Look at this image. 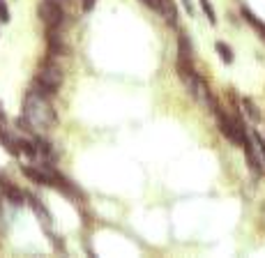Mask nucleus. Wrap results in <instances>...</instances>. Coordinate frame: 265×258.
Segmentation results:
<instances>
[{
	"label": "nucleus",
	"mask_w": 265,
	"mask_h": 258,
	"mask_svg": "<svg viewBox=\"0 0 265 258\" xmlns=\"http://www.w3.org/2000/svg\"><path fill=\"white\" fill-rule=\"evenodd\" d=\"M185 81V85H187V90H189V94L194 97L196 102H198L201 106H210L212 104V92H210V88H208V83H205V79L198 74V72H194V74H189L187 79H182Z\"/></svg>",
	"instance_id": "20e7f679"
},
{
	"label": "nucleus",
	"mask_w": 265,
	"mask_h": 258,
	"mask_svg": "<svg viewBox=\"0 0 265 258\" xmlns=\"http://www.w3.org/2000/svg\"><path fill=\"white\" fill-rule=\"evenodd\" d=\"M53 3H58V5H62V3H65V0H53Z\"/></svg>",
	"instance_id": "a211bd4d"
},
{
	"label": "nucleus",
	"mask_w": 265,
	"mask_h": 258,
	"mask_svg": "<svg viewBox=\"0 0 265 258\" xmlns=\"http://www.w3.org/2000/svg\"><path fill=\"white\" fill-rule=\"evenodd\" d=\"M0 143L5 145V150H7V152L19 154V150H16V139H12V136L7 134L5 129H3V124H0Z\"/></svg>",
	"instance_id": "9b49d317"
},
{
	"label": "nucleus",
	"mask_w": 265,
	"mask_h": 258,
	"mask_svg": "<svg viewBox=\"0 0 265 258\" xmlns=\"http://www.w3.org/2000/svg\"><path fill=\"white\" fill-rule=\"evenodd\" d=\"M242 148H245V157H247L249 169L254 171L256 175H260L265 171V141H263V136H260L256 129H247Z\"/></svg>",
	"instance_id": "f03ea898"
},
{
	"label": "nucleus",
	"mask_w": 265,
	"mask_h": 258,
	"mask_svg": "<svg viewBox=\"0 0 265 258\" xmlns=\"http://www.w3.org/2000/svg\"><path fill=\"white\" fill-rule=\"evenodd\" d=\"M263 141H265V139H263Z\"/></svg>",
	"instance_id": "6ab92c4d"
},
{
	"label": "nucleus",
	"mask_w": 265,
	"mask_h": 258,
	"mask_svg": "<svg viewBox=\"0 0 265 258\" xmlns=\"http://www.w3.org/2000/svg\"><path fill=\"white\" fill-rule=\"evenodd\" d=\"M182 5H185L187 14H194V5H191V0H182Z\"/></svg>",
	"instance_id": "dca6fc26"
},
{
	"label": "nucleus",
	"mask_w": 265,
	"mask_h": 258,
	"mask_svg": "<svg viewBox=\"0 0 265 258\" xmlns=\"http://www.w3.org/2000/svg\"><path fill=\"white\" fill-rule=\"evenodd\" d=\"M242 109H245L247 118H249L251 122H260V111H258V106L254 104V100L245 97V100H242Z\"/></svg>",
	"instance_id": "9d476101"
},
{
	"label": "nucleus",
	"mask_w": 265,
	"mask_h": 258,
	"mask_svg": "<svg viewBox=\"0 0 265 258\" xmlns=\"http://www.w3.org/2000/svg\"><path fill=\"white\" fill-rule=\"evenodd\" d=\"M37 12H40V19L46 23V28H51V30H58L62 25V21H65L62 5H58V3H53V0H44Z\"/></svg>",
	"instance_id": "39448f33"
},
{
	"label": "nucleus",
	"mask_w": 265,
	"mask_h": 258,
	"mask_svg": "<svg viewBox=\"0 0 265 258\" xmlns=\"http://www.w3.org/2000/svg\"><path fill=\"white\" fill-rule=\"evenodd\" d=\"M62 85V72L55 67V64H44L35 76V83H32V90L44 97H51L55 90Z\"/></svg>",
	"instance_id": "7ed1b4c3"
},
{
	"label": "nucleus",
	"mask_w": 265,
	"mask_h": 258,
	"mask_svg": "<svg viewBox=\"0 0 265 258\" xmlns=\"http://www.w3.org/2000/svg\"><path fill=\"white\" fill-rule=\"evenodd\" d=\"M23 120L30 124V127H37V129L53 127L55 109H53V104H51V97H44V94L30 90L23 100Z\"/></svg>",
	"instance_id": "f257e3e1"
},
{
	"label": "nucleus",
	"mask_w": 265,
	"mask_h": 258,
	"mask_svg": "<svg viewBox=\"0 0 265 258\" xmlns=\"http://www.w3.org/2000/svg\"><path fill=\"white\" fill-rule=\"evenodd\" d=\"M217 53H219V58L224 60V64L233 62V49H230L226 42H217Z\"/></svg>",
	"instance_id": "f8f14e48"
},
{
	"label": "nucleus",
	"mask_w": 265,
	"mask_h": 258,
	"mask_svg": "<svg viewBox=\"0 0 265 258\" xmlns=\"http://www.w3.org/2000/svg\"><path fill=\"white\" fill-rule=\"evenodd\" d=\"M81 3H83V10H85V12H90L92 7H95L97 0H81Z\"/></svg>",
	"instance_id": "2eb2a0df"
},
{
	"label": "nucleus",
	"mask_w": 265,
	"mask_h": 258,
	"mask_svg": "<svg viewBox=\"0 0 265 258\" xmlns=\"http://www.w3.org/2000/svg\"><path fill=\"white\" fill-rule=\"evenodd\" d=\"M0 187H3V194H5V199L10 201L12 205H21L23 203V194H21V189H16V187H12L7 180H0Z\"/></svg>",
	"instance_id": "6e6552de"
},
{
	"label": "nucleus",
	"mask_w": 265,
	"mask_h": 258,
	"mask_svg": "<svg viewBox=\"0 0 265 258\" xmlns=\"http://www.w3.org/2000/svg\"><path fill=\"white\" fill-rule=\"evenodd\" d=\"M155 12H159V14L166 19V23H169V25H175V23H178V10H175V3H173V0H157Z\"/></svg>",
	"instance_id": "0eeeda50"
},
{
	"label": "nucleus",
	"mask_w": 265,
	"mask_h": 258,
	"mask_svg": "<svg viewBox=\"0 0 265 258\" xmlns=\"http://www.w3.org/2000/svg\"><path fill=\"white\" fill-rule=\"evenodd\" d=\"M0 122H5V113H3V109H0Z\"/></svg>",
	"instance_id": "f3484780"
},
{
	"label": "nucleus",
	"mask_w": 265,
	"mask_h": 258,
	"mask_svg": "<svg viewBox=\"0 0 265 258\" xmlns=\"http://www.w3.org/2000/svg\"><path fill=\"white\" fill-rule=\"evenodd\" d=\"M242 16H245V21H247V23H249L251 28H254L256 33H258V35L265 40V23H263V21H260L258 16H256L254 12L249 10V7H242Z\"/></svg>",
	"instance_id": "1a4fd4ad"
},
{
	"label": "nucleus",
	"mask_w": 265,
	"mask_h": 258,
	"mask_svg": "<svg viewBox=\"0 0 265 258\" xmlns=\"http://www.w3.org/2000/svg\"><path fill=\"white\" fill-rule=\"evenodd\" d=\"M198 3H201V7H203V12H205V16H208V21L215 25V23H217V14H215V10H212L210 0H198Z\"/></svg>",
	"instance_id": "ddd939ff"
},
{
	"label": "nucleus",
	"mask_w": 265,
	"mask_h": 258,
	"mask_svg": "<svg viewBox=\"0 0 265 258\" xmlns=\"http://www.w3.org/2000/svg\"><path fill=\"white\" fill-rule=\"evenodd\" d=\"M0 21H3V23L10 21V7H7L5 0H0Z\"/></svg>",
	"instance_id": "4468645a"
},
{
	"label": "nucleus",
	"mask_w": 265,
	"mask_h": 258,
	"mask_svg": "<svg viewBox=\"0 0 265 258\" xmlns=\"http://www.w3.org/2000/svg\"><path fill=\"white\" fill-rule=\"evenodd\" d=\"M178 64H194V46L185 33L178 35Z\"/></svg>",
	"instance_id": "423d86ee"
}]
</instances>
